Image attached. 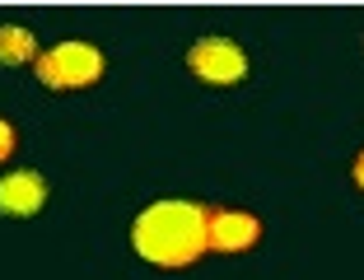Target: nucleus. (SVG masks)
<instances>
[{"label":"nucleus","mask_w":364,"mask_h":280,"mask_svg":"<svg viewBox=\"0 0 364 280\" xmlns=\"http://www.w3.org/2000/svg\"><path fill=\"white\" fill-rule=\"evenodd\" d=\"M43 201H47L43 173L19 168V173H5L0 178V215H38Z\"/></svg>","instance_id":"nucleus-4"},{"label":"nucleus","mask_w":364,"mask_h":280,"mask_svg":"<svg viewBox=\"0 0 364 280\" xmlns=\"http://www.w3.org/2000/svg\"><path fill=\"white\" fill-rule=\"evenodd\" d=\"M262 225L243 210H210V248L215 252H247L257 243Z\"/></svg>","instance_id":"nucleus-5"},{"label":"nucleus","mask_w":364,"mask_h":280,"mask_svg":"<svg viewBox=\"0 0 364 280\" xmlns=\"http://www.w3.org/2000/svg\"><path fill=\"white\" fill-rule=\"evenodd\" d=\"M192 75H201L205 85H238L247 75V56L234 38H201V43L187 52Z\"/></svg>","instance_id":"nucleus-3"},{"label":"nucleus","mask_w":364,"mask_h":280,"mask_svg":"<svg viewBox=\"0 0 364 280\" xmlns=\"http://www.w3.org/2000/svg\"><path fill=\"white\" fill-rule=\"evenodd\" d=\"M23 61H38V43H33L28 28L5 23L0 28V65H23Z\"/></svg>","instance_id":"nucleus-6"},{"label":"nucleus","mask_w":364,"mask_h":280,"mask_svg":"<svg viewBox=\"0 0 364 280\" xmlns=\"http://www.w3.org/2000/svg\"><path fill=\"white\" fill-rule=\"evenodd\" d=\"M10 154H14V126L0 117V159H10Z\"/></svg>","instance_id":"nucleus-7"},{"label":"nucleus","mask_w":364,"mask_h":280,"mask_svg":"<svg viewBox=\"0 0 364 280\" xmlns=\"http://www.w3.org/2000/svg\"><path fill=\"white\" fill-rule=\"evenodd\" d=\"M33 65H38V80L47 89H89L103 75V52L94 43H61Z\"/></svg>","instance_id":"nucleus-2"},{"label":"nucleus","mask_w":364,"mask_h":280,"mask_svg":"<svg viewBox=\"0 0 364 280\" xmlns=\"http://www.w3.org/2000/svg\"><path fill=\"white\" fill-rule=\"evenodd\" d=\"M355 183L364 187V150H360V159H355Z\"/></svg>","instance_id":"nucleus-8"},{"label":"nucleus","mask_w":364,"mask_h":280,"mask_svg":"<svg viewBox=\"0 0 364 280\" xmlns=\"http://www.w3.org/2000/svg\"><path fill=\"white\" fill-rule=\"evenodd\" d=\"M131 243L154 266H192L210 248V210L196 201H154L131 225Z\"/></svg>","instance_id":"nucleus-1"}]
</instances>
